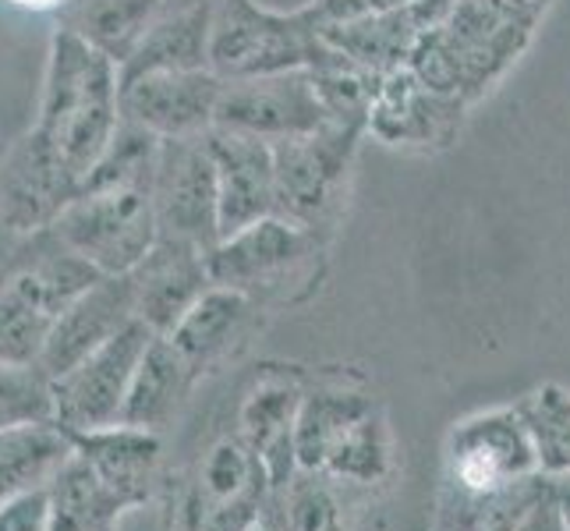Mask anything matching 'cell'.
Returning <instances> with one entry per match:
<instances>
[{
	"label": "cell",
	"mask_w": 570,
	"mask_h": 531,
	"mask_svg": "<svg viewBox=\"0 0 570 531\" xmlns=\"http://www.w3.org/2000/svg\"><path fill=\"white\" fill-rule=\"evenodd\" d=\"M121 125V65L78 29L50 36L32 139L78 185Z\"/></svg>",
	"instance_id": "cell-1"
},
{
	"label": "cell",
	"mask_w": 570,
	"mask_h": 531,
	"mask_svg": "<svg viewBox=\"0 0 570 531\" xmlns=\"http://www.w3.org/2000/svg\"><path fill=\"white\" fill-rule=\"evenodd\" d=\"M542 11L524 0H454L443 22L419 36L407 68L432 92L468 107L524 53Z\"/></svg>",
	"instance_id": "cell-2"
},
{
	"label": "cell",
	"mask_w": 570,
	"mask_h": 531,
	"mask_svg": "<svg viewBox=\"0 0 570 531\" xmlns=\"http://www.w3.org/2000/svg\"><path fill=\"white\" fill-rule=\"evenodd\" d=\"M333 50L316 14L302 11H273L259 0H220L213 8L209 32V71L224 82L238 78H263L284 71H312L326 65Z\"/></svg>",
	"instance_id": "cell-3"
},
{
	"label": "cell",
	"mask_w": 570,
	"mask_h": 531,
	"mask_svg": "<svg viewBox=\"0 0 570 531\" xmlns=\"http://www.w3.org/2000/svg\"><path fill=\"white\" fill-rule=\"evenodd\" d=\"M365 131V125L326 121L320 131L273 142L277 216L323 234L344 203L347 174Z\"/></svg>",
	"instance_id": "cell-4"
},
{
	"label": "cell",
	"mask_w": 570,
	"mask_h": 531,
	"mask_svg": "<svg viewBox=\"0 0 570 531\" xmlns=\"http://www.w3.org/2000/svg\"><path fill=\"white\" fill-rule=\"evenodd\" d=\"M47 230L65 248L92 263L104 277H125L160 238L153 188L82 191Z\"/></svg>",
	"instance_id": "cell-5"
},
{
	"label": "cell",
	"mask_w": 570,
	"mask_h": 531,
	"mask_svg": "<svg viewBox=\"0 0 570 531\" xmlns=\"http://www.w3.org/2000/svg\"><path fill=\"white\" fill-rule=\"evenodd\" d=\"M269 475L242 436L213 443L174 503V531H252L269 500Z\"/></svg>",
	"instance_id": "cell-6"
},
{
	"label": "cell",
	"mask_w": 570,
	"mask_h": 531,
	"mask_svg": "<svg viewBox=\"0 0 570 531\" xmlns=\"http://www.w3.org/2000/svg\"><path fill=\"white\" fill-rule=\"evenodd\" d=\"M320 255L323 234L273 213L216 242L206 252V266L216 287L242 291L255 302V294L287 291V284L312 281Z\"/></svg>",
	"instance_id": "cell-7"
},
{
	"label": "cell",
	"mask_w": 570,
	"mask_h": 531,
	"mask_svg": "<svg viewBox=\"0 0 570 531\" xmlns=\"http://www.w3.org/2000/svg\"><path fill=\"white\" fill-rule=\"evenodd\" d=\"M153 209L160 234L199 248L220 242V181L206 135L164 139L153 174Z\"/></svg>",
	"instance_id": "cell-8"
},
{
	"label": "cell",
	"mask_w": 570,
	"mask_h": 531,
	"mask_svg": "<svg viewBox=\"0 0 570 531\" xmlns=\"http://www.w3.org/2000/svg\"><path fill=\"white\" fill-rule=\"evenodd\" d=\"M156 333L146 323H128L114 341L96 347L89 358H82L65 376L53 380L57 422L68 432H92L117 425L125 415V401L139 368L142 354Z\"/></svg>",
	"instance_id": "cell-9"
},
{
	"label": "cell",
	"mask_w": 570,
	"mask_h": 531,
	"mask_svg": "<svg viewBox=\"0 0 570 531\" xmlns=\"http://www.w3.org/2000/svg\"><path fill=\"white\" fill-rule=\"evenodd\" d=\"M326 121L330 117L312 82V71H284L224 82L213 128L252 135L263 142H284L320 131Z\"/></svg>",
	"instance_id": "cell-10"
},
{
	"label": "cell",
	"mask_w": 570,
	"mask_h": 531,
	"mask_svg": "<svg viewBox=\"0 0 570 531\" xmlns=\"http://www.w3.org/2000/svg\"><path fill=\"white\" fill-rule=\"evenodd\" d=\"M220 92L224 78L209 68L156 71L121 82V117L160 139H191L213 128Z\"/></svg>",
	"instance_id": "cell-11"
},
{
	"label": "cell",
	"mask_w": 570,
	"mask_h": 531,
	"mask_svg": "<svg viewBox=\"0 0 570 531\" xmlns=\"http://www.w3.org/2000/svg\"><path fill=\"white\" fill-rule=\"evenodd\" d=\"M131 287L135 319L167 337L185 319V312L213 287L206 248L160 234L156 245L146 252V259L131 269Z\"/></svg>",
	"instance_id": "cell-12"
},
{
	"label": "cell",
	"mask_w": 570,
	"mask_h": 531,
	"mask_svg": "<svg viewBox=\"0 0 570 531\" xmlns=\"http://www.w3.org/2000/svg\"><path fill=\"white\" fill-rule=\"evenodd\" d=\"M461 100L432 92L415 71L401 68L380 78L368 131L386 146H446L461 125Z\"/></svg>",
	"instance_id": "cell-13"
},
{
	"label": "cell",
	"mask_w": 570,
	"mask_h": 531,
	"mask_svg": "<svg viewBox=\"0 0 570 531\" xmlns=\"http://www.w3.org/2000/svg\"><path fill=\"white\" fill-rule=\"evenodd\" d=\"M206 139L216 160V181H220V238L277 213L273 142L224 128H209Z\"/></svg>",
	"instance_id": "cell-14"
},
{
	"label": "cell",
	"mask_w": 570,
	"mask_h": 531,
	"mask_svg": "<svg viewBox=\"0 0 570 531\" xmlns=\"http://www.w3.org/2000/svg\"><path fill=\"white\" fill-rule=\"evenodd\" d=\"M128 323H135L131 273H125V277H100L57 316L47 337V347L39 354V365H43L53 380L65 376L68 368L89 358L96 347L114 341Z\"/></svg>",
	"instance_id": "cell-15"
},
{
	"label": "cell",
	"mask_w": 570,
	"mask_h": 531,
	"mask_svg": "<svg viewBox=\"0 0 570 531\" xmlns=\"http://www.w3.org/2000/svg\"><path fill=\"white\" fill-rule=\"evenodd\" d=\"M75 195V177L32 135H26L14 146L4 177H0V220L8 224V230L32 238V234L47 230L65 213Z\"/></svg>",
	"instance_id": "cell-16"
},
{
	"label": "cell",
	"mask_w": 570,
	"mask_h": 531,
	"mask_svg": "<svg viewBox=\"0 0 570 531\" xmlns=\"http://www.w3.org/2000/svg\"><path fill=\"white\" fill-rule=\"evenodd\" d=\"M450 4H454V0H422V4H411L401 11L323 26L320 32L330 47H337L347 57V61H355L358 68L383 78L390 71L407 68V57L415 50L419 36L436 22H443Z\"/></svg>",
	"instance_id": "cell-17"
},
{
	"label": "cell",
	"mask_w": 570,
	"mask_h": 531,
	"mask_svg": "<svg viewBox=\"0 0 570 531\" xmlns=\"http://www.w3.org/2000/svg\"><path fill=\"white\" fill-rule=\"evenodd\" d=\"M305 393L287 380H263L248 390L238 411V436L263 461L269 489H284L298 475V450H294V425Z\"/></svg>",
	"instance_id": "cell-18"
},
{
	"label": "cell",
	"mask_w": 570,
	"mask_h": 531,
	"mask_svg": "<svg viewBox=\"0 0 570 531\" xmlns=\"http://www.w3.org/2000/svg\"><path fill=\"white\" fill-rule=\"evenodd\" d=\"M75 450L131 510L153 496L156 475H160V458H164L160 432L117 422L107 429L78 432Z\"/></svg>",
	"instance_id": "cell-19"
},
{
	"label": "cell",
	"mask_w": 570,
	"mask_h": 531,
	"mask_svg": "<svg viewBox=\"0 0 570 531\" xmlns=\"http://www.w3.org/2000/svg\"><path fill=\"white\" fill-rule=\"evenodd\" d=\"M68 305L50 291L39 273L22 263L0 284V362L39 365L47 337Z\"/></svg>",
	"instance_id": "cell-20"
},
{
	"label": "cell",
	"mask_w": 570,
	"mask_h": 531,
	"mask_svg": "<svg viewBox=\"0 0 570 531\" xmlns=\"http://www.w3.org/2000/svg\"><path fill=\"white\" fill-rule=\"evenodd\" d=\"M380 404L362 390L347 386H320L308 390L298 407V425H294V450H298L302 471H326L333 454L351 440L368 415H376Z\"/></svg>",
	"instance_id": "cell-21"
},
{
	"label": "cell",
	"mask_w": 570,
	"mask_h": 531,
	"mask_svg": "<svg viewBox=\"0 0 570 531\" xmlns=\"http://www.w3.org/2000/svg\"><path fill=\"white\" fill-rule=\"evenodd\" d=\"M195 380L199 376H195V368L185 362V354L170 344V337L156 333L142 354L139 368H135L121 422L135 429H149V432L167 429L178 419V411L188 401Z\"/></svg>",
	"instance_id": "cell-22"
},
{
	"label": "cell",
	"mask_w": 570,
	"mask_h": 531,
	"mask_svg": "<svg viewBox=\"0 0 570 531\" xmlns=\"http://www.w3.org/2000/svg\"><path fill=\"white\" fill-rule=\"evenodd\" d=\"M75 458V432L61 422L0 429V500L39 493Z\"/></svg>",
	"instance_id": "cell-23"
},
{
	"label": "cell",
	"mask_w": 570,
	"mask_h": 531,
	"mask_svg": "<svg viewBox=\"0 0 570 531\" xmlns=\"http://www.w3.org/2000/svg\"><path fill=\"white\" fill-rule=\"evenodd\" d=\"M209 32H213V8L191 4L181 11L160 14L139 39V47L121 65V82L156 71H199L209 68Z\"/></svg>",
	"instance_id": "cell-24"
},
{
	"label": "cell",
	"mask_w": 570,
	"mask_h": 531,
	"mask_svg": "<svg viewBox=\"0 0 570 531\" xmlns=\"http://www.w3.org/2000/svg\"><path fill=\"white\" fill-rule=\"evenodd\" d=\"M248 323H252L248 294L213 284L203 298L185 312V319L174 326L167 337L185 354V362L195 368V376H203L206 368H213L245 337Z\"/></svg>",
	"instance_id": "cell-25"
},
{
	"label": "cell",
	"mask_w": 570,
	"mask_h": 531,
	"mask_svg": "<svg viewBox=\"0 0 570 531\" xmlns=\"http://www.w3.org/2000/svg\"><path fill=\"white\" fill-rule=\"evenodd\" d=\"M50 531H117L128 503L96 475L86 458H75L50 482Z\"/></svg>",
	"instance_id": "cell-26"
},
{
	"label": "cell",
	"mask_w": 570,
	"mask_h": 531,
	"mask_svg": "<svg viewBox=\"0 0 570 531\" xmlns=\"http://www.w3.org/2000/svg\"><path fill=\"white\" fill-rule=\"evenodd\" d=\"M337 485V479L298 468L284 489L269 493L259 524L266 531H351Z\"/></svg>",
	"instance_id": "cell-27"
},
{
	"label": "cell",
	"mask_w": 570,
	"mask_h": 531,
	"mask_svg": "<svg viewBox=\"0 0 570 531\" xmlns=\"http://www.w3.org/2000/svg\"><path fill=\"white\" fill-rule=\"evenodd\" d=\"M160 135L146 131L142 125L125 121L117 125L110 146L100 153V160L89 167V174L78 185L82 191H114V188H153L156 160H160Z\"/></svg>",
	"instance_id": "cell-28"
},
{
	"label": "cell",
	"mask_w": 570,
	"mask_h": 531,
	"mask_svg": "<svg viewBox=\"0 0 570 531\" xmlns=\"http://www.w3.org/2000/svg\"><path fill=\"white\" fill-rule=\"evenodd\" d=\"M514 411L528 429L542 475L570 479V393L557 383H542L521 397Z\"/></svg>",
	"instance_id": "cell-29"
},
{
	"label": "cell",
	"mask_w": 570,
	"mask_h": 531,
	"mask_svg": "<svg viewBox=\"0 0 570 531\" xmlns=\"http://www.w3.org/2000/svg\"><path fill=\"white\" fill-rule=\"evenodd\" d=\"M156 18H160V0H96L78 32L117 65H125Z\"/></svg>",
	"instance_id": "cell-30"
},
{
	"label": "cell",
	"mask_w": 570,
	"mask_h": 531,
	"mask_svg": "<svg viewBox=\"0 0 570 531\" xmlns=\"http://www.w3.org/2000/svg\"><path fill=\"white\" fill-rule=\"evenodd\" d=\"M32 422H57L53 376L36 362H0V429Z\"/></svg>",
	"instance_id": "cell-31"
},
{
	"label": "cell",
	"mask_w": 570,
	"mask_h": 531,
	"mask_svg": "<svg viewBox=\"0 0 570 531\" xmlns=\"http://www.w3.org/2000/svg\"><path fill=\"white\" fill-rule=\"evenodd\" d=\"M411 4H422V0H312L308 11L316 14V22L323 29L337 22H355V18H368V14L401 11Z\"/></svg>",
	"instance_id": "cell-32"
},
{
	"label": "cell",
	"mask_w": 570,
	"mask_h": 531,
	"mask_svg": "<svg viewBox=\"0 0 570 531\" xmlns=\"http://www.w3.org/2000/svg\"><path fill=\"white\" fill-rule=\"evenodd\" d=\"M0 531H50V493L47 489L0 500Z\"/></svg>",
	"instance_id": "cell-33"
},
{
	"label": "cell",
	"mask_w": 570,
	"mask_h": 531,
	"mask_svg": "<svg viewBox=\"0 0 570 531\" xmlns=\"http://www.w3.org/2000/svg\"><path fill=\"white\" fill-rule=\"evenodd\" d=\"M514 531H570V518L563 510L557 482L524 510V514L518 518V524H514Z\"/></svg>",
	"instance_id": "cell-34"
},
{
	"label": "cell",
	"mask_w": 570,
	"mask_h": 531,
	"mask_svg": "<svg viewBox=\"0 0 570 531\" xmlns=\"http://www.w3.org/2000/svg\"><path fill=\"white\" fill-rule=\"evenodd\" d=\"M11 4H22V8H53L57 0H11Z\"/></svg>",
	"instance_id": "cell-35"
},
{
	"label": "cell",
	"mask_w": 570,
	"mask_h": 531,
	"mask_svg": "<svg viewBox=\"0 0 570 531\" xmlns=\"http://www.w3.org/2000/svg\"><path fill=\"white\" fill-rule=\"evenodd\" d=\"M524 4H532V8H539V11H546V4H549V0H524Z\"/></svg>",
	"instance_id": "cell-36"
},
{
	"label": "cell",
	"mask_w": 570,
	"mask_h": 531,
	"mask_svg": "<svg viewBox=\"0 0 570 531\" xmlns=\"http://www.w3.org/2000/svg\"><path fill=\"white\" fill-rule=\"evenodd\" d=\"M252 531H266V528H263V524H255V528H252Z\"/></svg>",
	"instance_id": "cell-37"
}]
</instances>
